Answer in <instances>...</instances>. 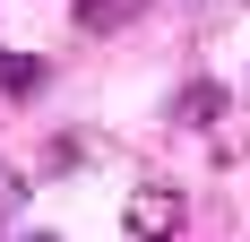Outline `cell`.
<instances>
[{
    "label": "cell",
    "mask_w": 250,
    "mask_h": 242,
    "mask_svg": "<svg viewBox=\"0 0 250 242\" xmlns=\"http://www.w3.org/2000/svg\"><path fill=\"white\" fill-rule=\"evenodd\" d=\"M138 9H147V0H78V26H86V35H112V26H129Z\"/></svg>",
    "instance_id": "7a4b0ae2"
},
{
    "label": "cell",
    "mask_w": 250,
    "mask_h": 242,
    "mask_svg": "<svg viewBox=\"0 0 250 242\" xmlns=\"http://www.w3.org/2000/svg\"><path fill=\"white\" fill-rule=\"evenodd\" d=\"M18 208H26V182H18V173H0V225L18 217Z\"/></svg>",
    "instance_id": "5b68a950"
},
{
    "label": "cell",
    "mask_w": 250,
    "mask_h": 242,
    "mask_svg": "<svg viewBox=\"0 0 250 242\" xmlns=\"http://www.w3.org/2000/svg\"><path fill=\"white\" fill-rule=\"evenodd\" d=\"M43 87V61L35 52H0V96H35Z\"/></svg>",
    "instance_id": "3957f363"
},
{
    "label": "cell",
    "mask_w": 250,
    "mask_h": 242,
    "mask_svg": "<svg viewBox=\"0 0 250 242\" xmlns=\"http://www.w3.org/2000/svg\"><path fill=\"white\" fill-rule=\"evenodd\" d=\"M216 113H225V87H216V78H199V87L181 96V121H216Z\"/></svg>",
    "instance_id": "277c9868"
},
{
    "label": "cell",
    "mask_w": 250,
    "mask_h": 242,
    "mask_svg": "<svg viewBox=\"0 0 250 242\" xmlns=\"http://www.w3.org/2000/svg\"><path fill=\"white\" fill-rule=\"evenodd\" d=\"M35 242H52V234H35Z\"/></svg>",
    "instance_id": "8992f818"
},
{
    "label": "cell",
    "mask_w": 250,
    "mask_h": 242,
    "mask_svg": "<svg viewBox=\"0 0 250 242\" xmlns=\"http://www.w3.org/2000/svg\"><path fill=\"white\" fill-rule=\"evenodd\" d=\"M181 191H164V182H147V191H129V208H121V234L129 242H173L181 234Z\"/></svg>",
    "instance_id": "6da1fadb"
}]
</instances>
